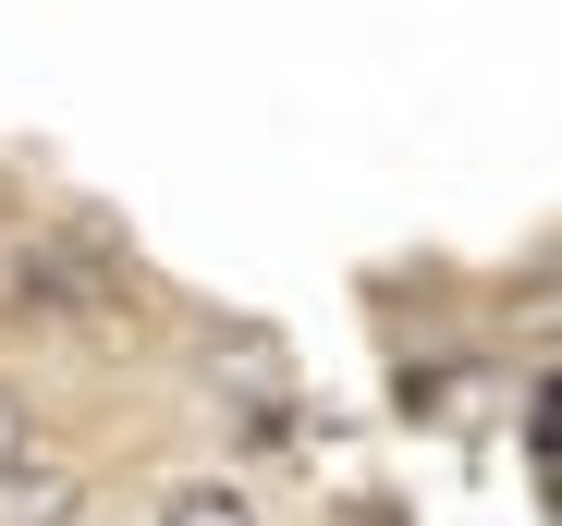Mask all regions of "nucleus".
I'll list each match as a JSON object with an SVG mask.
<instances>
[{
  "mask_svg": "<svg viewBox=\"0 0 562 526\" xmlns=\"http://www.w3.org/2000/svg\"><path fill=\"white\" fill-rule=\"evenodd\" d=\"M0 306H13V318H49V331H123L147 294H135V270H123V257L111 245H13V257H0Z\"/></svg>",
  "mask_w": 562,
  "mask_h": 526,
  "instance_id": "1",
  "label": "nucleus"
},
{
  "mask_svg": "<svg viewBox=\"0 0 562 526\" xmlns=\"http://www.w3.org/2000/svg\"><path fill=\"white\" fill-rule=\"evenodd\" d=\"M86 502H99V478L61 466V454H0V526H86Z\"/></svg>",
  "mask_w": 562,
  "mask_h": 526,
  "instance_id": "2",
  "label": "nucleus"
},
{
  "mask_svg": "<svg viewBox=\"0 0 562 526\" xmlns=\"http://www.w3.org/2000/svg\"><path fill=\"white\" fill-rule=\"evenodd\" d=\"M159 526H257V490H233V478H183V490L159 502Z\"/></svg>",
  "mask_w": 562,
  "mask_h": 526,
  "instance_id": "3",
  "label": "nucleus"
},
{
  "mask_svg": "<svg viewBox=\"0 0 562 526\" xmlns=\"http://www.w3.org/2000/svg\"><path fill=\"white\" fill-rule=\"evenodd\" d=\"M0 454H25V392H0Z\"/></svg>",
  "mask_w": 562,
  "mask_h": 526,
  "instance_id": "4",
  "label": "nucleus"
}]
</instances>
